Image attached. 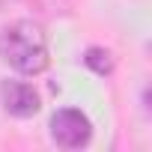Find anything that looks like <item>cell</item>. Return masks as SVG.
<instances>
[{
	"label": "cell",
	"mask_w": 152,
	"mask_h": 152,
	"mask_svg": "<svg viewBox=\"0 0 152 152\" xmlns=\"http://www.w3.org/2000/svg\"><path fill=\"white\" fill-rule=\"evenodd\" d=\"M0 60L18 75H39L48 69V36L39 21L18 18L0 30Z\"/></svg>",
	"instance_id": "obj_1"
},
{
	"label": "cell",
	"mask_w": 152,
	"mask_h": 152,
	"mask_svg": "<svg viewBox=\"0 0 152 152\" xmlns=\"http://www.w3.org/2000/svg\"><path fill=\"white\" fill-rule=\"evenodd\" d=\"M51 140L63 149H81L93 140V122L78 107H60L51 116Z\"/></svg>",
	"instance_id": "obj_2"
},
{
	"label": "cell",
	"mask_w": 152,
	"mask_h": 152,
	"mask_svg": "<svg viewBox=\"0 0 152 152\" xmlns=\"http://www.w3.org/2000/svg\"><path fill=\"white\" fill-rule=\"evenodd\" d=\"M0 104L9 116H18V119H30L42 110V99L33 90V84L15 81V78H6L0 84Z\"/></svg>",
	"instance_id": "obj_3"
},
{
	"label": "cell",
	"mask_w": 152,
	"mask_h": 152,
	"mask_svg": "<svg viewBox=\"0 0 152 152\" xmlns=\"http://www.w3.org/2000/svg\"><path fill=\"white\" fill-rule=\"evenodd\" d=\"M84 63H87L96 75H110V72H113V54H110L107 48H99V45H93V48L84 51Z\"/></svg>",
	"instance_id": "obj_4"
}]
</instances>
